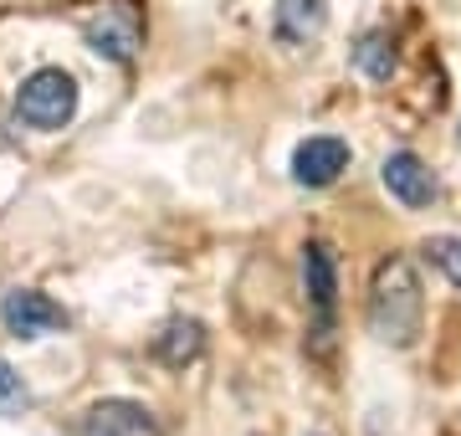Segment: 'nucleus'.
I'll list each match as a JSON object with an SVG mask.
<instances>
[{
    "label": "nucleus",
    "mask_w": 461,
    "mask_h": 436,
    "mask_svg": "<svg viewBox=\"0 0 461 436\" xmlns=\"http://www.w3.org/2000/svg\"><path fill=\"white\" fill-rule=\"evenodd\" d=\"M83 36L87 47L108 57V62H133V51L144 41V16L133 11L129 0H103L98 11L83 16Z\"/></svg>",
    "instance_id": "3"
},
{
    "label": "nucleus",
    "mask_w": 461,
    "mask_h": 436,
    "mask_svg": "<svg viewBox=\"0 0 461 436\" xmlns=\"http://www.w3.org/2000/svg\"><path fill=\"white\" fill-rule=\"evenodd\" d=\"M348 144L333 134H318V139H303L293 150V180L303 185V190H323V185H333L339 175L348 169Z\"/></svg>",
    "instance_id": "5"
},
{
    "label": "nucleus",
    "mask_w": 461,
    "mask_h": 436,
    "mask_svg": "<svg viewBox=\"0 0 461 436\" xmlns=\"http://www.w3.org/2000/svg\"><path fill=\"white\" fill-rule=\"evenodd\" d=\"M200 350H205V323L200 319H169L159 334H154V354L165 359V365H190V359H200Z\"/></svg>",
    "instance_id": "10"
},
{
    "label": "nucleus",
    "mask_w": 461,
    "mask_h": 436,
    "mask_svg": "<svg viewBox=\"0 0 461 436\" xmlns=\"http://www.w3.org/2000/svg\"><path fill=\"white\" fill-rule=\"evenodd\" d=\"M0 323L16 339H47L57 329H67V308L51 303L47 293H36V287H11L0 298Z\"/></svg>",
    "instance_id": "4"
},
{
    "label": "nucleus",
    "mask_w": 461,
    "mask_h": 436,
    "mask_svg": "<svg viewBox=\"0 0 461 436\" xmlns=\"http://www.w3.org/2000/svg\"><path fill=\"white\" fill-rule=\"evenodd\" d=\"M323 26H329V0H277L272 32H277L282 47H303V41H313Z\"/></svg>",
    "instance_id": "8"
},
{
    "label": "nucleus",
    "mask_w": 461,
    "mask_h": 436,
    "mask_svg": "<svg viewBox=\"0 0 461 436\" xmlns=\"http://www.w3.org/2000/svg\"><path fill=\"white\" fill-rule=\"evenodd\" d=\"M379 180H384V190H390L400 205H411V211H420V205L436 201V175H430V165L411 150L390 154V159L379 165Z\"/></svg>",
    "instance_id": "6"
},
{
    "label": "nucleus",
    "mask_w": 461,
    "mask_h": 436,
    "mask_svg": "<svg viewBox=\"0 0 461 436\" xmlns=\"http://www.w3.org/2000/svg\"><path fill=\"white\" fill-rule=\"evenodd\" d=\"M369 329H375L384 344H415L420 334V277L405 257H390L384 268L375 272V293H369Z\"/></svg>",
    "instance_id": "1"
},
{
    "label": "nucleus",
    "mask_w": 461,
    "mask_h": 436,
    "mask_svg": "<svg viewBox=\"0 0 461 436\" xmlns=\"http://www.w3.org/2000/svg\"><path fill=\"white\" fill-rule=\"evenodd\" d=\"M26 405H32L26 380L16 375V365H11V359H0V416H21Z\"/></svg>",
    "instance_id": "12"
},
{
    "label": "nucleus",
    "mask_w": 461,
    "mask_h": 436,
    "mask_svg": "<svg viewBox=\"0 0 461 436\" xmlns=\"http://www.w3.org/2000/svg\"><path fill=\"white\" fill-rule=\"evenodd\" d=\"M72 114H77V83H72V72L41 68V72H32V77L21 83V93H16V118L26 123V129H41V134H51V129L72 123Z\"/></svg>",
    "instance_id": "2"
},
{
    "label": "nucleus",
    "mask_w": 461,
    "mask_h": 436,
    "mask_svg": "<svg viewBox=\"0 0 461 436\" xmlns=\"http://www.w3.org/2000/svg\"><path fill=\"white\" fill-rule=\"evenodd\" d=\"M426 257L461 287V236H430V241H426Z\"/></svg>",
    "instance_id": "13"
},
{
    "label": "nucleus",
    "mask_w": 461,
    "mask_h": 436,
    "mask_svg": "<svg viewBox=\"0 0 461 436\" xmlns=\"http://www.w3.org/2000/svg\"><path fill=\"white\" fill-rule=\"evenodd\" d=\"M303 283H308V303L318 308V319H333V303H339V257L329 241H308L303 247Z\"/></svg>",
    "instance_id": "7"
},
{
    "label": "nucleus",
    "mask_w": 461,
    "mask_h": 436,
    "mask_svg": "<svg viewBox=\"0 0 461 436\" xmlns=\"http://www.w3.org/2000/svg\"><path fill=\"white\" fill-rule=\"evenodd\" d=\"M354 68H359L369 83H390V72H395V41L384 32H364L359 47H354Z\"/></svg>",
    "instance_id": "11"
},
{
    "label": "nucleus",
    "mask_w": 461,
    "mask_h": 436,
    "mask_svg": "<svg viewBox=\"0 0 461 436\" xmlns=\"http://www.w3.org/2000/svg\"><path fill=\"white\" fill-rule=\"evenodd\" d=\"M139 431H154V421L133 401H103L83 421V436H139Z\"/></svg>",
    "instance_id": "9"
}]
</instances>
